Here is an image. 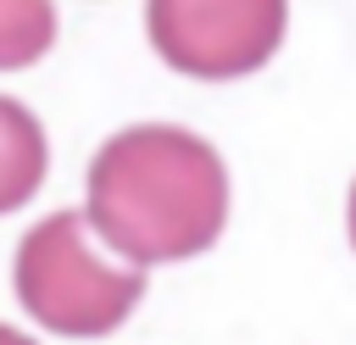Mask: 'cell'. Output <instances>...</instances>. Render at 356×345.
<instances>
[{
    "instance_id": "5",
    "label": "cell",
    "mask_w": 356,
    "mask_h": 345,
    "mask_svg": "<svg viewBox=\"0 0 356 345\" xmlns=\"http://www.w3.org/2000/svg\"><path fill=\"white\" fill-rule=\"evenodd\" d=\"M56 39V11L44 0H0V72L33 67Z\"/></svg>"
},
{
    "instance_id": "7",
    "label": "cell",
    "mask_w": 356,
    "mask_h": 345,
    "mask_svg": "<svg viewBox=\"0 0 356 345\" xmlns=\"http://www.w3.org/2000/svg\"><path fill=\"white\" fill-rule=\"evenodd\" d=\"M350 245H356V184H350Z\"/></svg>"
},
{
    "instance_id": "2",
    "label": "cell",
    "mask_w": 356,
    "mask_h": 345,
    "mask_svg": "<svg viewBox=\"0 0 356 345\" xmlns=\"http://www.w3.org/2000/svg\"><path fill=\"white\" fill-rule=\"evenodd\" d=\"M17 300L22 312L67 339L111 334L145 295V267L111 262L89 239L83 211H50L17 245Z\"/></svg>"
},
{
    "instance_id": "6",
    "label": "cell",
    "mask_w": 356,
    "mask_h": 345,
    "mask_svg": "<svg viewBox=\"0 0 356 345\" xmlns=\"http://www.w3.org/2000/svg\"><path fill=\"white\" fill-rule=\"evenodd\" d=\"M0 345H33V339H28V334H17L11 323H0Z\"/></svg>"
},
{
    "instance_id": "1",
    "label": "cell",
    "mask_w": 356,
    "mask_h": 345,
    "mask_svg": "<svg viewBox=\"0 0 356 345\" xmlns=\"http://www.w3.org/2000/svg\"><path fill=\"white\" fill-rule=\"evenodd\" d=\"M83 217L128 267L200 256L228 223V167L189 128L134 122L95 150Z\"/></svg>"
},
{
    "instance_id": "3",
    "label": "cell",
    "mask_w": 356,
    "mask_h": 345,
    "mask_svg": "<svg viewBox=\"0 0 356 345\" xmlns=\"http://www.w3.org/2000/svg\"><path fill=\"white\" fill-rule=\"evenodd\" d=\"M145 22L167 67L189 78H239L267 67L289 11L278 0H156Z\"/></svg>"
},
{
    "instance_id": "4",
    "label": "cell",
    "mask_w": 356,
    "mask_h": 345,
    "mask_svg": "<svg viewBox=\"0 0 356 345\" xmlns=\"http://www.w3.org/2000/svg\"><path fill=\"white\" fill-rule=\"evenodd\" d=\"M44 167H50V145L39 117L22 100L0 95V211H17L22 200H33L44 184Z\"/></svg>"
}]
</instances>
